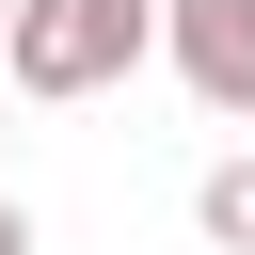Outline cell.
Returning a JSON list of instances; mask_svg holds the SVG:
<instances>
[{"label": "cell", "mask_w": 255, "mask_h": 255, "mask_svg": "<svg viewBox=\"0 0 255 255\" xmlns=\"http://www.w3.org/2000/svg\"><path fill=\"white\" fill-rule=\"evenodd\" d=\"M16 16H32V0H0V48H16Z\"/></svg>", "instance_id": "cell-5"}, {"label": "cell", "mask_w": 255, "mask_h": 255, "mask_svg": "<svg viewBox=\"0 0 255 255\" xmlns=\"http://www.w3.org/2000/svg\"><path fill=\"white\" fill-rule=\"evenodd\" d=\"M0 255H32V207H16V191H0Z\"/></svg>", "instance_id": "cell-4"}, {"label": "cell", "mask_w": 255, "mask_h": 255, "mask_svg": "<svg viewBox=\"0 0 255 255\" xmlns=\"http://www.w3.org/2000/svg\"><path fill=\"white\" fill-rule=\"evenodd\" d=\"M0 96H16V80H0Z\"/></svg>", "instance_id": "cell-6"}, {"label": "cell", "mask_w": 255, "mask_h": 255, "mask_svg": "<svg viewBox=\"0 0 255 255\" xmlns=\"http://www.w3.org/2000/svg\"><path fill=\"white\" fill-rule=\"evenodd\" d=\"M143 48H159V0H32V16H16V48H0V80L64 112V96H112Z\"/></svg>", "instance_id": "cell-1"}, {"label": "cell", "mask_w": 255, "mask_h": 255, "mask_svg": "<svg viewBox=\"0 0 255 255\" xmlns=\"http://www.w3.org/2000/svg\"><path fill=\"white\" fill-rule=\"evenodd\" d=\"M159 64H175L223 128H255V0H159Z\"/></svg>", "instance_id": "cell-2"}, {"label": "cell", "mask_w": 255, "mask_h": 255, "mask_svg": "<svg viewBox=\"0 0 255 255\" xmlns=\"http://www.w3.org/2000/svg\"><path fill=\"white\" fill-rule=\"evenodd\" d=\"M191 223H207V255H255V143L191 175Z\"/></svg>", "instance_id": "cell-3"}]
</instances>
